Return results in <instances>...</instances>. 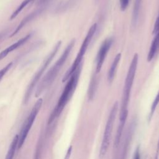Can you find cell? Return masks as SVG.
Returning a JSON list of instances; mask_svg holds the SVG:
<instances>
[{
	"mask_svg": "<svg viewBox=\"0 0 159 159\" xmlns=\"http://www.w3.org/2000/svg\"><path fill=\"white\" fill-rule=\"evenodd\" d=\"M81 70V65L76 69V70L68 80V82L59 98L58 103L49 117L48 121V124H51L53 120L60 114L66 104L68 103L70 99L72 96L78 82Z\"/></svg>",
	"mask_w": 159,
	"mask_h": 159,
	"instance_id": "cell-3",
	"label": "cell"
},
{
	"mask_svg": "<svg viewBox=\"0 0 159 159\" xmlns=\"http://www.w3.org/2000/svg\"><path fill=\"white\" fill-rule=\"evenodd\" d=\"M117 108H118V103L116 102L111 108V110L110 111V113L105 126L102 140V143L100 147V151H99V157L101 158H102L106 155L109 146L111 133H112L113 125L115 122V119H116V117L117 112Z\"/></svg>",
	"mask_w": 159,
	"mask_h": 159,
	"instance_id": "cell-7",
	"label": "cell"
},
{
	"mask_svg": "<svg viewBox=\"0 0 159 159\" xmlns=\"http://www.w3.org/2000/svg\"><path fill=\"white\" fill-rule=\"evenodd\" d=\"M18 141H19V135H16L14 136L10 145V147L9 148V150L7 151L5 159H13L16 151V148H17V146H18Z\"/></svg>",
	"mask_w": 159,
	"mask_h": 159,
	"instance_id": "cell-15",
	"label": "cell"
},
{
	"mask_svg": "<svg viewBox=\"0 0 159 159\" xmlns=\"http://www.w3.org/2000/svg\"><path fill=\"white\" fill-rule=\"evenodd\" d=\"M130 0H119L120 2V10L124 11L127 7Z\"/></svg>",
	"mask_w": 159,
	"mask_h": 159,
	"instance_id": "cell-20",
	"label": "cell"
},
{
	"mask_svg": "<svg viewBox=\"0 0 159 159\" xmlns=\"http://www.w3.org/2000/svg\"><path fill=\"white\" fill-rule=\"evenodd\" d=\"M159 30V14L158 16L155 20V24H154V27H153V34H156L158 31Z\"/></svg>",
	"mask_w": 159,
	"mask_h": 159,
	"instance_id": "cell-21",
	"label": "cell"
},
{
	"mask_svg": "<svg viewBox=\"0 0 159 159\" xmlns=\"http://www.w3.org/2000/svg\"><path fill=\"white\" fill-rule=\"evenodd\" d=\"M141 3H142V0H135L134 1L132 16V25L133 27H135V25H137L138 19H139Z\"/></svg>",
	"mask_w": 159,
	"mask_h": 159,
	"instance_id": "cell-14",
	"label": "cell"
},
{
	"mask_svg": "<svg viewBox=\"0 0 159 159\" xmlns=\"http://www.w3.org/2000/svg\"><path fill=\"white\" fill-rule=\"evenodd\" d=\"M97 86H98V80L96 78V75H93L91 80L90 81V83L89 85V89H88V98L91 100L93 99L96 91V89H97Z\"/></svg>",
	"mask_w": 159,
	"mask_h": 159,
	"instance_id": "cell-16",
	"label": "cell"
},
{
	"mask_svg": "<svg viewBox=\"0 0 159 159\" xmlns=\"http://www.w3.org/2000/svg\"><path fill=\"white\" fill-rule=\"evenodd\" d=\"M139 60V56L137 53H135L131 61L130 65L129 68V70L125 80L124 86L123 89V96L121 103V107L119 114V123L118 129L117 130L116 135L117 136H121L122 130L124 129L126 119L128 115V106L130 100V96L132 86L134 81L135 75L136 73L137 64Z\"/></svg>",
	"mask_w": 159,
	"mask_h": 159,
	"instance_id": "cell-1",
	"label": "cell"
},
{
	"mask_svg": "<svg viewBox=\"0 0 159 159\" xmlns=\"http://www.w3.org/2000/svg\"><path fill=\"white\" fill-rule=\"evenodd\" d=\"M32 1H34V0H24V1L21 2V4L17 7V9L12 12V15H11V17H10V19H11V20H12V19H14L15 17H16L18 16V14L25 8L30 2H31Z\"/></svg>",
	"mask_w": 159,
	"mask_h": 159,
	"instance_id": "cell-17",
	"label": "cell"
},
{
	"mask_svg": "<svg viewBox=\"0 0 159 159\" xmlns=\"http://www.w3.org/2000/svg\"><path fill=\"white\" fill-rule=\"evenodd\" d=\"M112 42L113 40L112 38H108L106 39L101 44L96 59V73H98L101 71L106 55L111 48Z\"/></svg>",
	"mask_w": 159,
	"mask_h": 159,
	"instance_id": "cell-8",
	"label": "cell"
},
{
	"mask_svg": "<svg viewBox=\"0 0 159 159\" xmlns=\"http://www.w3.org/2000/svg\"><path fill=\"white\" fill-rule=\"evenodd\" d=\"M96 29H97L96 24H94L89 28L84 40L81 45L79 52H78V55H76L73 64L71 65L70 68L68 69V70L66 72V73L65 74V75L62 79L63 82L67 81L70 78V77L73 74V73L76 70V69L81 65V60H82V59L86 53V50H87V48H88L95 32H96Z\"/></svg>",
	"mask_w": 159,
	"mask_h": 159,
	"instance_id": "cell-5",
	"label": "cell"
},
{
	"mask_svg": "<svg viewBox=\"0 0 159 159\" xmlns=\"http://www.w3.org/2000/svg\"><path fill=\"white\" fill-rule=\"evenodd\" d=\"M30 37H31V35L28 34V35L23 37L22 38H21L19 40H17V42L14 43L13 44L11 45L8 47H7L6 49L3 50L2 52H0V60L4 58L11 52L18 48L19 47L22 46L23 44H24L30 39Z\"/></svg>",
	"mask_w": 159,
	"mask_h": 159,
	"instance_id": "cell-9",
	"label": "cell"
},
{
	"mask_svg": "<svg viewBox=\"0 0 159 159\" xmlns=\"http://www.w3.org/2000/svg\"><path fill=\"white\" fill-rule=\"evenodd\" d=\"M39 155H40V148H37L35 152L34 159H39Z\"/></svg>",
	"mask_w": 159,
	"mask_h": 159,
	"instance_id": "cell-24",
	"label": "cell"
},
{
	"mask_svg": "<svg viewBox=\"0 0 159 159\" xmlns=\"http://www.w3.org/2000/svg\"><path fill=\"white\" fill-rule=\"evenodd\" d=\"M43 7H40L39 9H37L33 12H32L30 14H29L28 16H27L26 17H25L22 21L20 22V24L17 25V27L16 28V29L13 31V32L10 35V37H13L14 35H15L16 34H17L27 23L30 22L31 20H32L35 17H37L40 13V12H42V11L43 10Z\"/></svg>",
	"mask_w": 159,
	"mask_h": 159,
	"instance_id": "cell-10",
	"label": "cell"
},
{
	"mask_svg": "<svg viewBox=\"0 0 159 159\" xmlns=\"http://www.w3.org/2000/svg\"><path fill=\"white\" fill-rule=\"evenodd\" d=\"M42 102H43V100L42 98H39L36 102L34 104L30 113L29 114V115L28 116V117H27L26 120H25V122L23 124V125L21 128V130L19 134V141H18V146H17V148L20 149L22 145H24L27 135L29 134V132L30 131V130L31 129L33 124L41 109V107L42 106Z\"/></svg>",
	"mask_w": 159,
	"mask_h": 159,
	"instance_id": "cell-6",
	"label": "cell"
},
{
	"mask_svg": "<svg viewBox=\"0 0 159 159\" xmlns=\"http://www.w3.org/2000/svg\"><path fill=\"white\" fill-rule=\"evenodd\" d=\"M71 147H70L68 148V151H67V153H66V156H65V159H69L70 156V154H71Z\"/></svg>",
	"mask_w": 159,
	"mask_h": 159,
	"instance_id": "cell-23",
	"label": "cell"
},
{
	"mask_svg": "<svg viewBox=\"0 0 159 159\" xmlns=\"http://www.w3.org/2000/svg\"><path fill=\"white\" fill-rule=\"evenodd\" d=\"M61 41H58L56 43V45L54 46L52 50L50 52V53L47 55L46 58L43 61V63L42 64L40 68L36 72L35 75L33 76L29 84L27 86V88L26 89V91H25V95L24 97V104H27L29 102V101L32 94V93L34 90L35 87L37 84L38 82L39 81L40 79L41 78V77L43 75V74L44 73V72L45 71L48 66L50 65V63H51V61H52V60L53 59L55 56L56 55L57 52L58 51V50L61 46Z\"/></svg>",
	"mask_w": 159,
	"mask_h": 159,
	"instance_id": "cell-4",
	"label": "cell"
},
{
	"mask_svg": "<svg viewBox=\"0 0 159 159\" xmlns=\"http://www.w3.org/2000/svg\"><path fill=\"white\" fill-rule=\"evenodd\" d=\"M158 103H159V91H158V94L156 96V97H155V99L153 102V104L152 105V107H151V111H150V117L152 116L153 112H155V109H156Z\"/></svg>",
	"mask_w": 159,
	"mask_h": 159,
	"instance_id": "cell-19",
	"label": "cell"
},
{
	"mask_svg": "<svg viewBox=\"0 0 159 159\" xmlns=\"http://www.w3.org/2000/svg\"><path fill=\"white\" fill-rule=\"evenodd\" d=\"M75 43V40H72L64 50L63 53L55 62V63L51 67V68L47 72L45 75L42 78L40 83L39 84L35 91V97H39L43 91L47 89L54 81L58 75L59 71L65 64L68 58L72 48Z\"/></svg>",
	"mask_w": 159,
	"mask_h": 159,
	"instance_id": "cell-2",
	"label": "cell"
},
{
	"mask_svg": "<svg viewBox=\"0 0 159 159\" xmlns=\"http://www.w3.org/2000/svg\"><path fill=\"white\" fill-rule=\"evenodd\" d=\"M133 127L132 125L131 124L130 126L129 127L128 131L127 132V134L125 135V139L124 141V145L122 147V148L121 150V153H120V159H125L126 155L127 153L128 148L130 145V142L131 140V136L133 134Z\"/></svg>",
	"mask_w": 159,
	"mask_h": 159,
	"instance_id": "cell-12",
	"label": "cell"
},
{
	"mask_svg": "<svg viewBox=\"0 0 159 159\" xmlns=\"http://www.w3.org/2000/svg\"><path fill=\"white\" fill-rule=\"evenodd\" d=\"M120 58H121V54L120 53L117 54L111 65V67L109 68V73H108V81L109 83H111L114 78L116 68L119 63Z\"/></svg>",
	"mask_w": 159,
	"mask_h": 159,
	"instance_id": "cell-13",
	"label": "cell"
},
{
	"mask_svg": "<svg viewBox=\"0 0 159 159\" xmlns=\"http://www.w3.org/2000/svg\"><path fill=\"white\" fill-rule=\"evenodd\" d=\"M12 62H9V63H7L5 66H4L2 69L0 70V81H1V80L2 79L3 76L7 73V72L9 71V70L11 68L12 65Z\"/></svg>",
	"mask_w": 159,
	"mask_h": 159,
	"instance_id": "cell-18",
	"label": "cell"
},
{
	"mask_svg": "<svg viewBox=\"0 0 159 159\" xmlns=\"http://www.w3.org/2000/svg\"><path fill=\"white\" fill-rule=\"evenodd\" d=\"M133 159H140V153L139 147H137L135 151Z\"/></svg>",
	"mask_w": 159,
	"mask_h": 159,
	"instance_id": "cell-22",
	"label": "cell"
},
{
	"mask_svg": "<svg viewBox=\"0 0 159 159\" xmlns=\"http://www.w3.org/2000/svg\"><path fill=\"white\" fill-rule=\"evenodd\" d=\"M155 34L156 35L154 37L149 49L148 54L147 56L148 61H152L157 52L159 50V30Z\"/></svg>",
	"mask_w": 159,
	"mask_h": 159,
	"instance_id": "cell-11",
	"label": "cell"
}]
</instances>
